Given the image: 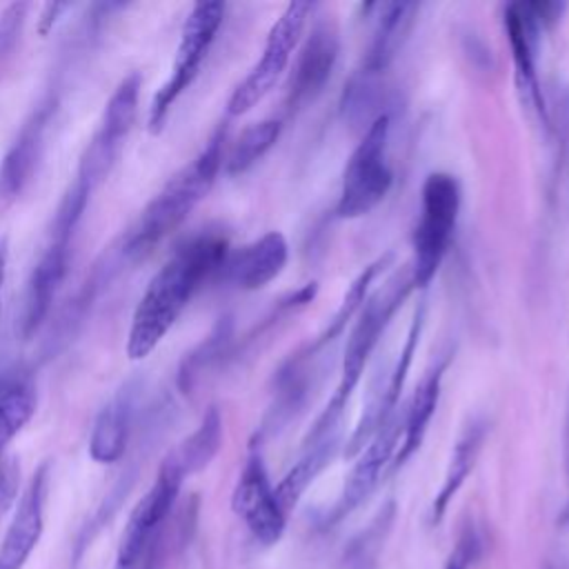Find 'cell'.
<instances>
[{
  "mask_svg": "<svg viewBox=\"0 0 569 569\" xmlns=\"http://www.w3.org/2000/svg\"><path fill=\"white\" fill-rule=\"evenodd\" d=\"M229 242L220 231H202L184 240L149 280L136 305L127 333L129 360H144L176 325L200 284L218 273Z\"/></svg>",
  "mask_w": 569,
  "mask_h": 569,
  "instance_id": "obj_1",
  "label": "cell"
},
{
  "mask_svg": "<svg viewBox=\"0 0 569 569\" xmlns=\"http://www.w3.org/2000/svg\"><path fill=\"white\" fill-rule=\"evenodd\" d=\"M36 385L29 371L9 369L0 376V460L7 445L36 413Z\"/></svg>",
  "mask_w": 569,
  "mask_h": 569,
  "instance_id": "obj_24",
  "label": "cell"
},
{
  "mask_svg": "<svg viewBox=\"0 0 569 569\" xmlns=\"http://www.w3.org/2000/svg\"><path fill=\"white\" fill-rule=\"evenodd\" d=\"M231 507L260 545L269 547L282 538L287 511L276 496V487L269 480L260 451L249 453L236 482Z\"/></svg>",
  "mask_w": 569,
  "mask_h": 569,
  "instance_id": "obj_13",
  "label": "cell"
},
{
  "mask_svg": "<svg viewBox=\"0 0 569 569\" xmlns=\"http://www.w3.org/2000/svg\"><path fill=\"white\" fill-rule=\"evenodd\" d=\"M142 78L138 71H131L116 91L111 93L100 127L84 147L76 173V182L87 187L91 193L93 189L109 176L111 167L116 164L124 138L129 136L136 113H138V93H140Z\"/></svg>",
  "mask_w": 569,
  "mask_h": 569,
  "instance_id": "obj_9",
  "label": "cell"
},
{
  "mask_svg": "<svg viewBox=\"0 0 569 569\" xmlns=\"http://www.w3.org/2000/svg\"><path fill=\"white\" fill-rule=\"evenodd\" d=\"M287 258V238L280 231H267L249 244L229 249L218 276L238 289L256 291L282 273Z\"/></svg>",
  "mask_w": 569,
  "mask_h": 569,
  "instance_id": "obj_20",
  "label": "cell"
},
{
  "mask_svg": "<svg viewBox=\"0 0 569 569\" xmlns=\"http://www.w3.org/2000/svg\"><path fill=\"white\" fill-rule=\"evenodd\" d=\"M56 109H58V98L53 96V91H49L20 127L13 144L9 147L0 164V198L4 200L18 198L31 182L38 169V162L42 158L44 136L53 120Z\"/></svg>",
  "mask_w": 569,
  "mask_h": 569,
  "instance_id": "obj_18",
  "label": "cell"
},
{
  "mask_svg": "<svg viewBox=\"0 0 569 569\" xmlns=\"http://www.w3.org/2000/svg\"><path fill=\"white\" fill-rule=\"evenodd\" d=\"M422 325H425V307H418L413 311V318H411L405 345H402V349L398 353V360L393 365V371L389 373L387 382L378 391H371V398H369L367 407L362 409L360 420L356 422L351 436L342 445V453L347 458H356L367 447V442L380 431V427H385L396 416L398 400H400V393L405 389L407 371L411 367L416 345H418L420 333H422Z\"/></svg>",
  "mask_w": 569,
  "mask_h": 569,
  "instance_id": "obj_15",
  "label": "cell"
},
{
  "mask_svg": "<svg viewBox=\"0 0 569 569\" xmlns=\"http://www.w3.org/2000/svg\"><path fill=\"white\" fill-rule=\"evenodd\" d=\"M224 136L227 131L220 124L211 133L204 149L184 169H180L142 209L122 247L127 258L138 260L151 253L153 247L176 227H180L191 209L209 193L222 164Z\"/></svg>",
  "mask_w": 569,
  "mask_h": 569,
  "instance_id": "obj_2",
  "label": "cell"
},
{
  "mask_svg": "<svg viewBox=\"0 0 569 569\" xmlns=\"http://www.w3.org/2000/svg\"><path fill=\"white\" fill-rule=\"evenodd\" d=\"M376 27L367 53L362 58V67L345 87L342 109L345 111H362V107L371 100L376 78L396 60L402 44L409 38V31L416 20L418 4L416 2H385L376 4Z\"/></svg>",
  "mask_w": 569,
  "mask_h": 569,
  "instance_id": "obj_11",
  "label": "cell"
},
{
  "mask_svg": "<svg viewBox=\"0 0 569 569\" xmlns=\"http://www.w3.org/2000/svg\"><path fill=\"white\" fill-rule=\"evenodd\" d=\"M478 556H480V538L473 527H467L460 533V538H458L456 547L451 549L442 569H469Z\"/></svg>",
  "mask_w": 569,
  "mask_h": 569,
  "instance_id": "obj_29",
  "label": "cell"
},
{
  "mask_svg": "<svg viewBox=\"0 0 569 569\" xmlns=\"http://www.w3.org/2000/svg\"><path fill=\"white\" fill-rule=\"evenodd\" d=\"M391 256H393V253H385V256L376 258L373 262H369V264L351 280V284H349L347 293L342 296V300H340L336 313L331 316L329 325L318 333V338L309 345L307 356H302V358H309L311 353H316L318 349L327 347V345L333 342L338 336H342V331L347 329V325H349V322L358 316V311L362 309L365 300L369 298V289H371L376 276L385 269V264L391 260Z\"/></svg>",
  "mask_w": 569,
  "mask_h": 569,
  "instance_id": "obj_25",
  "label": "cell"
},
{
  "mask_svg": "<svg viewBox=\"0 0 569 569\" xmlns=\"http://www.w3.org/2000/svg\"><path fill=\"white\" fill-rule=\"evenodd\" d=\"M184 478L187 476L180 471V467L167 456L158 469L151 489L136 502L129 513L127 527L118 545V567L129 569L142 558V553L173 511Z\"/></svg>",
  "mask_w": 569,
  "mask_h": 569,
  "instance_id": "obj_12",
  "label": "cell"
},
{
  "mask_svg": "<svg viewBox=\"0 0 569 569\" xmlns=\"http://www.w3.org/2000/svg\"><path fill=\"white\" fill-rule=\"evenodd\" d=\"M282 131V122L276 118H264L260 122L249 124L247 129H242V133L236 138L224 167L227 173L238 176L242 171H247L249 167H253L278 140Z\"/></svg>",
  "mask_w": 569,
  "mask_h": 569,
  "instance_id": "obj_27",
  "label": "cell"
},
{
  "mask_svg": "<svg viewBox=\"0 0 569 569\" xmlns=\"http://www.w3.org/2000/svg\"><path fill=\"white\" fill-rule=\"evenodd\" d=\"M131 411H133V393L131 389H122L104 409L98 413L89 440V453L96 462L109 465L122 458L127 438H129V425H131Z\"/></svg>",
  "mask_w": 569,
  "mask_h": 569,
  "instance_id": "obj_23",
  "label": "cell"
},
{
  "mask_svg": "<svg viewBox=\"0 0 569 569\" xmlns=\"http://www.w3.org/2000/svg\"><path fill=\"white\" fill-rule=\"evenodd\" d=\"M91 198V191L82 187L80 182H73L67 193L62 196L44 247L40 251L38 262L31 269L29 282H27V293H24V311H22V336L31 338L40 325L44 322L51 302L64 280L67 264H69V253H71V240L76 233V227L84 213V207Z\"/></svg>",
  "mask_w": 569,
  "mask_h": 569,
  "instance_id": "obj_3",
  "label": "cell"
},
{
  "mask_svg": "<svg viewBox=\"0 0 569 569\" xmlns=\"http://www.w3.org/2000/svg\"><path fill=\"white\" fill-rule=\"evenodd\" d=\"M340 51L338 31L331 22H318L309 31V36L302 40L293 71L287 80V98L284 107L287 111H296L305 107L309 100H313L327 80L331 78V71L336 67Z\"/></svg>",
  "mask_w": 569,
  "mask_h": 569,
  "instance_id": "obj_16",
  "label": "cell"
},
{
  "mask_svg": "<svg viewBox=\"0 0 569 569\" xmlns=\"http://www.w3.org/2000/svg\"><path fill=\"white\" fill-rule=\"evenodd\" d=\"M451 360V353H445V358L436 360L422 376V380L418 382L407 411L402 416V440L400 447L393 456L391 469L402 467L422 445L425 433L429 429V422L433 418V411L438 407L440 400V389H442V376L447 371V365Z\"/></svg>",
  "mask_w": 569,
  "mask_h": 569,
  "instance_id": "obj_21",
  "label": "cell"
},
{
  "mask_svg": "<svg viewBox=\"0 0 569 569\" xmlns=\"http://www.w3.org/2000/svg\"><path fill=\"white\" fill-rule=\"evenodd\" d=\"M389 131L391 116L380 111L351 151L342 171V184L333 209L338 218L353 220L367 216L389 193L393 184V171L387 156Z\"/></svg>",
  "mask_w": 569,
  "mask_h": 569,
  "instance_id": "obj_6",
  "label": "cell"
},
{
  "mask_svg": "<svg viewBox=\"0 0 569 569\" xmlns=\"http://www.w3.org/2000/svg\"><path fill=\"white\" fill-rule=\"evenodd\" d=\"M558 2H511L505 7V31L511 44L516 84L522 102L547 124V104L536 71V49L540 33L560 16Z\"/></svg>",
  "mask_w": 569,
  "mask_h": 569,
  "instance_id": "obj_10",
  "label": "cell"
},
{
  "mask_svg": "<svg viewBox=\"0 0 569 569\" xmlns=\"http://www.w3.org/2000/svg\"><path fill=\"white\" fill-rule=\"evenodd\" d=\"M402 440V418L398 413L380 427V431L367 442V447L356 456V462L345 480L342 493L325 518V527H333L353 513L376 489L387 467H391L393 456Z\"/></svg>",
  "mask_w": 569,
  "mask_h": 569,
  "instance_id": "obj_14",
  "label": "cell"
},
{
  "mask_svg": "<svg viewBox=\"0 0 569 569\" xmlns=\"http://www.w3.org/2000/svg\"><path fill=\"white\" fill-rule=\"evenodd\" d=\"M27 11H29L27 2H11L0 13V71L4 69V64L9 62V58L13 56L20 42Z\"/></svg>",
  "mask_w": 569,
  "mask_h": 569,
  "instance_id": "obj_28",
  "label": "cell"
},
{
  "mask_svg": "<svg viewBox=\"0 0 569 569\" xmlns=\"http://www.w3.org/2000/svg\"><path fill=\"white\" fill-rule=\"evenodd\" d=\"M460 213V184L451 173H429L420 191V216L411 236L409 273L413 289H425L438 273Z\"/></svg>",
  "mask_w": 569,
  "mask_h": 569,
  "instance_id": "obj_5",
  "label": "cell"
},
{
  "mask_svg": "<svg viewBox=\"0 0 569 569\" xmlns=\"http://www.w3.org/2000/svg\"><path fill=\"white\" fill-rule=\"evenodd\" d=\"M340 447H342V420L327 418L320 413L302 440L300 456L282 476V480L276 485V496L287 513L298 505L307 487L322 473V469L331 465Z\"/></svg>",
  "mask_w": 569,
  "mask_h": 569,
  "instance_id": "obj_17",
  "label": "cell"
},
{
  "mask_svg": "<svg viewBox=\"0 0 569 569\" xmlns=\"http://www.w3.org/2000/svg\"><path fill=\"white\" fill-rule=\"evenodd\" d=\"M7 258H9V240L7 236L0 238V311H2V287L7 278Z\"/></svg>",
  "mask_w": 569,
  "mask_h": 569,
  "instance_id": "obj_31",
  "label": "cell"
},
{
  "mask_svg": "<svg viewBox=\"0 0 569 569\" xmlns=\"http://www.w3.org/2000/svg\"><path fill=\"white\" fill-rule=\"evenodd\" d=\"M313 11L311 2H289L284 11L276 18L271 24L264 49L260 60L253 64V69L244 76V80L233 89L229 102H227V113L229 116H242L251 111L280 80L284 73L296 47L302 40L309 13Z\"/></svg>",
  "mask_w": 569,
  "mask_h": 569,
  "instance_id": "obj_8",
  "label": "cell"
},
{
  "mask_svg": "<svg viewBox=\"0 0 569 569\" xmlns=\"http://www.w3.org/2000/svg\"><path fill=\"white\" fill-rule=\"evenodd\" d=\"M49 487V465H40L22 491L11 525L0 542V569H22L38 547L44 529V500Z\"/></svg>",
  "mask_w": 569,
  "mask_h": 569,
  "instance_id": "obj_19",
  "label": "cell"
},
{
  "mask_svg": "<svg viewBox=\"0 0 569 569\" xmlns=\"http://www.w3.org/2000/svg\"><path fill=\"white\" fill-rule=\"evenodd\" d=\"M565 467H567V482H569V398H567V416H565ZM565 516L569 518V500Z\"/></svg>",
  "mask_w": 569,
  "mask_h": 569,
  "instance_id": "obj_32",
  "label": "cell"
},
{
  "mask_svg": "<svg viewBox=\"0 0 569 569\" xmlns=\"http://www.w3.org/2000/svg\"><path fill=\"white\" fill-rule=\"evenodd\" d=\"M222 18H224L222 2L209 0V2H198L191 7V11L184 20L182 33H180V44L176 51L171 73H169L167 82L158 89V93L153 96L151 107H149L151 133L162 131L173 102L184 93V89L198 76V71L207 58V51L218 36Z\"/></svg>",
  "mask_w": 569,
  "mask_h": 569,
  "instance_id": "obj_7",
  "label": "cell"
},
{
  "mask_svg": "<svg viewBox=\"0 0 569 569\" xmlns=\"http://www.w3.org/2000/svg\"><path fill=\"white\" fill-rule=\"evenodd\" d=\"M220 447H222V418L218 407H209L198 429L191 436H187L173 451H169V458L180 467L184 476H191L202 471L218 456Z\"/></svg>",
  "mask_w": 569,
  "mask_h": 569,
  "instance_id": "obj_26",
  "label": "cell"
},
{
  "mask_svg": "<svg viewBox=\"0 0 569 569\" xmlns=\"http://www.w3.org/2000/svg\"><path fill=\"white\" fill-rule=\"evenodd\" d=\"M18 485H20L18 460L16 458H2L0 460V520L7 516V511L16 502Z\"/></svg>",
  "mask_w": 569,
  "mask_h": 569,
  "instance_id": "obj_30",
  "label": "cell"
},
{
  "mask_svg": "<svg viewBox=\"0 0 569 569\" xmlns=\"http://www.w3.org/2000/svg\"><path fill=\"white\" fill-rule=\"evenodd\" d=\"M411 291H413V282H411V273L407 267L402 273L398 271L393 278H389L385 282V287L369 293L362 309L353 318V327L347 336L340 380H338V387H336L333 396L329 398L327 407L322 409L325 413L338 416V418L345 416L349 398L362 378L369 356L373 353V349L380 342L382 333L387 331L391 318L396 316V311L402 307V302L407 300V296Z\"/></svg>",
  "mask_w": 569,
  "mask_h": 569,
  "instance_id": "obj_4",
  "label": "cell"
},
{
  "mask_svg": "<svg viewBox=\"0 0 569 569\" xmlns=\"http://www.w3.org/2000/svg\"><path fill=\"white\" fill-rule=\"evenodd\" d=\"M485 436H487V422L482 418H471V422L460 431V436L451 449L445 480H442L440 491L436 493L433 505H431V522L433 525H438L442 520L449 502L453 500V496L460 491V487L473 471L478 453L485 442Z\"/></svg>",
  "mask_w": 569,
  "mask_h": 569,
  "instance_id": "obj_22",
  "label": "cell"
},
{
  "mask_svg": "<svg viewBox=\"0 0 569 569\" xmlns=\"http://www.w3.org/2000/svg\"><path fill=\"white\" fill-rule=\"evenodd\" d=\"M147 569H151V567H149V565H147Z\"/></svg>",
  "mask_w": 569,
  "mask_h": 569,
  "instance_id": "obj_33",
  "label": "cell"
}]
</instances>
